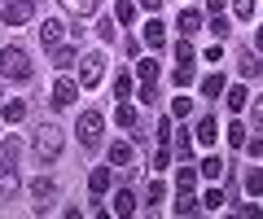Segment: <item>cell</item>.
Listing matches in <instances>:
<instances>
[{"mask_svg": "<svg viewBox=\"0 0 263 219\" xmlns=\"http://www.w3.org/2000/svg\"><path fill=\"white\" fill-rule=\"evenodd\" d=\"M62 145H66V132L57 123H40L35 136H31V149H35L40 167H53V162L62 158Z\"/></svg>", "mask_w": 263, "mask_h": 219, "instance_id": "cell-1", "label": "cell"}, {"mask_svg": "<svg viewBox=\"0 0 263 219\" xmlns=\"http://www.w3.org/2000/svg\"><path fill=\"white\" fill-rule=\"evenodd\" d=\"M0 75L13 79V84H27V79H31V57H27V48H18V44L5 48V53H0Z\"/></svg>", "mask_w": 263, "mask_h": 219, "instance_id": "cell-2", "label": "cell"}, {"mask_svg": "<svg viewBox=\"0 0 263 219\" xmlns=\"http://www.w3.org/2000/svg\"><path fill=\"white\" fill-rule=\"evenodd\" d=\"M101 127H105V118H101V110H84V114H79V145H84V149H97V145H101Z\"/></svg>", "mask_w": 263, "mask_h": 219, "instance_id": "cell-3", "label": "cell"}, {"mask_svg": "<svg viewBox=\"0 0 263 219\" xmlns=\"http://www.w3.org/2000/svg\"><path fill=\"white\" fill-rule=\"evenodd\" d=\"M13 158H18V141H5L0 145V193H13L18 189V171H13Z\"/></svg>", "mask_w": 263, "mask_h": 219, "instance_id": "cell-4", "label": "cell"}, {"mask_svg": "<svg viewBox=\"0 0 263 219\" xmlns=\"http://www.w3.org/2000/svg\"><path fill=\"white\" fill-rule=\"evenodd\" d=\"M101 79H105V57H101V53H84V57H79V84L97 88Z\"/></svg>", "mask_w": 263, "mask_h": 219, "instance_id": "cell-5", "label": "cell"}, {"mask_svg": "<svg viewBox=\"0 0 263 219\" xmlns=\"http://www.w3.org/2000/svg\"><path fill=\"white\" fill-rule=\"evenodd\" d=\"M35 18V0H5V27H22Z\"/></svg>", "mask_w": 263, "mask_h": 219, "instance_id": "cell-6", "label": "cell"}, {"mask_svg": "<svg viewBox=\"0 0 263 219\" xmlns=\"http://www.w3.org/2000/svg\"><path fill=\"white\" fill-rule=\"evenodd\" d=\"M79 88H84L79 79H57V84H53V105H62V110H66V105H75Z\"/></svg>", "mask_w": 263, "mask_h": 219, "instance_id": "cell-7", "label": "cell"}, {"mask_svg": "<svg viewBox=\"0 0 263 219\" xmlns=\"http://www.w3.org/2000/svg\"><path fill=\"white\" fill-rule=\"evenodd\" d=\"M110 180H114V171H110V167H92V175H88V189H92L97 197H101V193L110 189Z\"/></svg>", "mask_w": 263, "mask_h": 219, "instance_id": "cell-8", "label": "cell"}, {"mask_svg": "<svg viewBox=\"0 0 263 219\" xmlns=\"http://www.w3.org/2000/svg\"><path fill=\"white\" fill-rule=\"evenodd\" d=\"M180 35H193V31H202V9H180Z\"/></svg>", "mask_w": 263, "mask_h": 219, "instance_id": "cell-9", "label": "cell"}, {"mask_svg": "<svg viewBox=\"0 0 263 219\" xmlns=\"http://www.w3.org/2000/svg\"><path fill=\"white\" fill-rule=\"evenodd\" d=\"M66 13H75V18H88V13H97V5L101 0H57Z\"/></svg>", "mask_w": 263, "mask_h": 219, "instance_id": "cell-10", "label": "cell"}, {"mask_svg": "<svg viewBox=\"0 0 263 219\" xmlns=\"http://www.w3.org/2000/svg\"><path fill=\"white\" fill-rule=\"evenodd\" d=\"M57 39H62V22H57V18H44V22H40V44L53 48Z\"/></svg>", "mask_w": 263, "mask_h": 219, "instance_id": "cell-11", "label": "cell"}, {"mask_svg": "<svg viewBox=\"0 0 263 219\" xmlns=\"http://www.w3.org/2000/svg\"><path fill=\"white\" fill-rule=\"evenodd\" d=\"M246 96H250V92H246L241 84H237V88H224V105L233 110V114H241V110H246Z\"/></svg>", "mask_w": 263, "mask_h": 219, "instance_id": "cell-12", "label": "cell"}, {"mask_svg": "<svg viewBox=\"0 0 263 219\" xmlns=\"http://www.w3.org/2000/svg\"><path fill=\"white\" fill-rule=\"evenodd\" d=\"M31 193H35V202H40V210L48 206V202H53V180H44V175H40V180H31Z\"/></svg>", "mask_w": 263, "mask_h": 219, "instance_id": "cell-13", "label": "cell"}, {"mask_svg": "<svg viewBox=\"0 0 263 219\" xmlns=\"http://www.w3.org/2000/svg\"><path fill=\"white\" fill-rule=\"evenodd\" d=\"M0 114H5V123H22V118H27V101H18V96H9Z\"/></svg>", "mask_w": 263, "mask_h": 219, "instance_id": "cell-14", "label": "cell"}, {"mask_svg": "<svg viewBox=\"0 0 263 219\" xmlns=\"http://www.w3.org/2000/svg\"><path fill=\"white\" fill-rule=\"evenodd\" d=\"M145 44H149V48H162V44H167V31H162L158 18H149V27H145Z\"/></svg>", "mask_w": 263, "mask_h": 219, "instance_id": "cell-15", "label": "cell"}, {"mask_svg": "<svg viewBox=\"0 0 263 219\" xmlns=\"http://www.w3.org/2000/svg\"><path fill=\"white\" fill-rule=\"evenodd\" d=\"M193 62H197V57H193ZM193 62H176V70H171V79H176L180 88H189V84H193V75H197V66H193Z\"/></svg>", "mask_w": 263, "mask_h": 219, "instance_id": "cell-16", "label": "cell"}, {"mask_svg": "<svg viewBox=\"0 0 263 219\" xmlns=\"http://www.w3.org/2000/svg\"><path fill=\"white\" fill-rule=\"evenodd\" d=\"M224 75H206V79H202V96H211V101H219V96H224Z\"/></svg>", "mask_w": 263, "mask_h": 219, "instance_id": "cell-17", "label": "cell"}, {"mask_svg": "<svg viewBox=\"0 0 263 219\" xmlns=\"http://www.w3.org/2000/svg\"><path fill=\"white\" fill-rule=\"evenodd\" d=\"M127 162H132V145L114 141V145H110V167H127Z\"/></svg>", "mask_w": 263, "mask_h": 219, "instance_id": "cell-18", "label": "cell"}, {"mask_svg": "<svg viewBox=\"0 0 263 219\" xmlns=\"http://www.w3.org/2000/svg\"><path fill=\"white\" fill-rule=\"evenodd\" d=\"M215 136H219L215 118H202V123H197V141H202V145H215Z\"/></svg>", "mask_w": 263, "mask_h": 219, "instance_id": "cell-19", "label": "cell"}, {"mask_svg": "<svg viewBox=\"0 0 263 219\" xmlns=\"http://www.w3.org/2000/svg\"><path fill=\"white\" fill-rule=\"evenodd\" d=\"M132 210H136V197H132L127 189H119L114 193V215H132Z\"/></svg>", "mask_w": 263, "mask_h": 219, "instance_id": "cell-20", "label": "cell"}, {"mask_svg": "<svg viewBox=\"0 0 263 219\" xmlns=\"http://www.w3.org/2000/svg\"><path fill=\"white\" fill-rule=\"evenodd\" d=\"M246 193H250V197L263 193V167H250V171H246Z\"/></svg>", "mask_w": 263, "mask_h": 219, "instance_id": "cell-21", "label": "cell"}, {"mask_svg": "<svg viewBox=\"0 0 263 219\" xmlns=\"http://www.w3.org/2000/svg\"><path fill=\"white\" fill-rule=\"evenodd\" d=\"M250 127H241V123H228V145H233V149H246V141H250Z\"/></svg>", "mask_w": 263, "mask_h": 219, "instance_id": "cell-22", "label": "cell"}, {"mask_svg": "<svg viewBox=\"0 0 263 219\" xmlns=\"http://www.w3.org/2000/svg\"><path fill=\"white\" fill-rule=\"evenodd\" d=\"M197 210V197H193V189H180V202H176V215H193Z\"/></svg>", "mask_w": 263, "mask_h": 219, "instance_id": "cell-23", "label": "cell"}, {"mask_svg": "<svg viewBox=\"0 0 263 219\" xmlns=\"http://www.w3.org/2000/svg\"><path fill=\"white\" fill-rule=\"evenodd\" d=\"M114 123L119 127H136V110H132V105H114Z\"/></svg>", "mask_w": 263, "mask_h": 219, "instance_id": "cell-24", "label": "cell"}, {"mask_svg": "<svg viewBox=\"0 0 263 219\" xmlns=\"http://www.w3.org/2000/svg\"><path fill=\"white\" fill-rule=\"evenodd\" d=\"M136 75H141L145 84H154V79H158V62H154V57H145V62H136Z\"/></svg>", "mask_w": 263, "mask_h": 219, "instance_id": "cell-25", "label": "cell"}, {"mask_svg": "<svg viewBox=\"0 0 263 219\" xmlns=\"http://www.w3.org/2000/svg\"><path fill=\"white\" fill-rule=\"evenodd\" d=\"M75 57H79L75 48H53V66H57V70H66L70 62H75Z\"/></svg>", "mask_w": 263, "mask_h": 219, "instance_id": "cell-26", "label": "cell"}, {"mask_svg": "<svg viewBox=\"0 0 263 219\" xmlns=\"http://www.w3.org/2000/svg\"><path fill=\"white\" fill-rule=\"evenodd\" d=\"M197 171L206 175V180H219V175H224V162H219V158H206L202 167H197Z\"/></svg>", "mask_w": 263, "mask_h": 219, "instance_id": "cell-27", "label": "cell"}, {"mask_svg": "<svg viewBox=\"0 0 263 219\" xmlns=\"http://www.w3.org/2000/svg\"><path fill=\"white\" fill-rule=\"evenodd\" d=\"M241 75H246V79H250V75H263V57L246 53V62H241Z\"/></svg>", "mask_w": 263, "mask_h": 219, "instance_id": "cell-28", "label": "cell"}, {"mask_svg": "<svg viewBox=\"0 0 263 219\" xmlns=\"http://www.w3.org/2000/svg\"><path fill=\"white\" fill-rule=\"evenodd\" d=\"M233 13H237L241 22H250V18H254V0H233Z\"/></svg>", "mask_w": 263, "mask_h": 219, "instance_id": "cell-29", "label": "cell"}, {"mask_svg": "<svg viewBox=\"0 0 263 219\" xmlns=\"http://www.w3.org/2000/svg\"><path fill=\"white\" fill-rule=\"evenodd\" d=\"M189 110H193V96H176V101H171V114L176 118H184Z\"/></svg>", "mask_w": 263, "mask_h": 219, "instance_id": "cell-30", "label": "cell"}, {"mask_svg": "<svg viewBox=\"0 0 263 219\" xmlns=\"http://www.w3.org/2000/svg\"><path fill=\"white\" fill-rule=\"evenodd\" d=\"M114 18H119V27H127V22L136 18V5H127V0H119V13H114Z\"/></svg>", "mask_w": 263, "mask_h": 219, "instance_id": "cell-31", "label": "cell"}, {"mask_svg": "<svg viewBox=\"0 0 263 219\" xmlns=\"http://www.w3.org/2000/svg\"><path fill=\"white\" fill-rule=\"evenodd\" d=\"M197 175H202V171H193V167L184 162V167H180V189H193V184H197Z\"/></svg>", "mask_w": 263, "mask_h": 219, "instance_id": "cell-32", "label": "cell"}, {"mask_svg": "<svg viewBox=\"0 0 263 219\" xmlns=\"http://www.w3.org/2000/svg\"><path fill=\"white\" fill-rule=\"evenodd\" d=\"M176 153H180V158H184V162H189V158H193V141H189V136H184V132H180V136H176Z\"/></svg>", "mask_w": 263, "mask_h": 219, "instance_id": "cell-33", "label": "cell"}, {"mask_svg": "<svg viewBox=\"0 0 263 219\" xmlns=\"http://www.w3.org/2000/svg\"><path fill=\"white\" fill-rule=\"evenodd\" d=\"M211 31H215V35H219V39H224V35H228V18H224V13H211Z\"/></svg>", "mask_w": 263, "mask_h": 219, "instance_id": "cell-34", "label": "cell"}, {"mask_svg": "<svg viewBox=\"0 0 263 219\" xmlns=\"http://www.w3.org/2000/svg\"><path fill=\"white\" fill-rule=\"evenodd\" d=\"M193 57H197L193 44H189V39H180V44H176V62H193Z\"/></svg>", "mask_w": 263, "mask_h": 219, "instance_id": "cell-35", "label": "cell"}, {"mask_svg": "<svg viewBox=\"0 0 263 219\" xmlns=\"http://www.w3.org/2000/svg\"><path fill=\"white\" fill-rule=\"evenodd\" d=\"M202 206H206V210H219V206H224V193H219V189H211L206 197H202Z\"/></svg>", "mask_w": 263, "mask_h": 219, "instance_id": "cell-36", "label": "cell"}, {"mask_svg": "<svg viewBox=\"0 0 263 219\" xmlns=\"http://www.w3.org/2000/svg\"><path fill=\"white\" fill-rule=\"evenodd\" d=\"M132 92V79L127 75H114V96H127Z\"/></svg>", "mask_w": 263, "mask_h": 219, "instance_id": "cell-37", "label": "cell"}, {"mask_svg": "<svg viewBox=\"0 0 263 219\" xmlns=\"http://www.w3.org/2000/svg\"><path fill=\"white\" fill-rule=\"evenodd\" d=\"M162 197H167V189H162V184L154 180V184H149V193H145V202H149V206H154V202H162Z\"/></svg>", "mask_w": 263, "mask_h": 219, "instance_id": "cell-38", "label": "cell"}, {"mask_svg": "<svg viewBox=\"0 0 263 219\" xmlns=\"http://www.w3.org/2000/svg\"><path fill=\"white\" fill-rule=\"evenodd\" d=\"M246 149H250V158H263V132L254 136V141H246Z\"/></svg>", "mask_w": 263, "mask_h": 219, "instance_id": "cell-39", "label": "cell"}, {"mask_svg": "<svg viewBox=\"0 0 263 219\" xmlns=\"http://www.w3.org/2000/svg\"><path fill=\"white\" fill-rule=\"evenodd\" d=\"M97 31H101V39H114V35H119V27H114V18H105V22H101Z\"/></svg>", "mask_w": 263, "mask_h": 219, "instance_id": "cell-40", "label": "cell"}, {"mask_svg": "<svg viewBox=\"0 0 263 219\" xmlns=\"http://www.w3.org/2000/svg\"><path fill=\"white\" fill-rule=\"evenodd\" d=\"M254 132H263V96H254Z\"/></svg>", "mask_w": 263, "mask_h": 219, "instance_id": "cell-41", "label": "cell"}, {"mask_svg": "<svg viewBox=\"0 0 263 219\" xmlns=\"http://www.w3.org/2000/svg\"><path fill=\"white\" fill-rule=\"evenodd\" d=\"M167 162H171V153H167V149H158V153H154V171H162Z\"/></svg>", "mask_w": 263, "mask_h": 219, "instance_id": "cell-42", "label": "cell"}, {"mask_svg": "<svg viewBox=\"0 0 263 219\" xmlns=\"http://www.w3.org/2000/svg\"><path fill=\"white\" fill-rule=\"evenodd\" d=\"M141 9H149V13H158V9H162V0H141Z\"/></svg>", "mask_w": 263, "mask_h": 219, "instance_id": "cell-43", "label": "cell"}, {"mask_svg": "<svg viewBox=\"0 0 263 219\" xmlns=\"http://www.w3.org/2000/svg\"><path fill=\"white\" fill-rule=\"evenodd\" d=\"M206 13H224V0H206Z\"/></svg>", "mask_w": 263, "mask_h": 219, "instance_id": "cell-44", "label": "cell"}, {"mask_svg": "<svg viewBox=\"0 0 263 219\" xmlns=\"http://www.w3.org/2000/svg\"><path fill=\"white\" fill-rule=\"evenodd\" d=\"M254 44H259V48H263V27H259V35H254Z\"/></svg>", "mask_w": 263, "mask_h": 219, "instance_id": "cell-45", "label": "cell"}]
</instances>
